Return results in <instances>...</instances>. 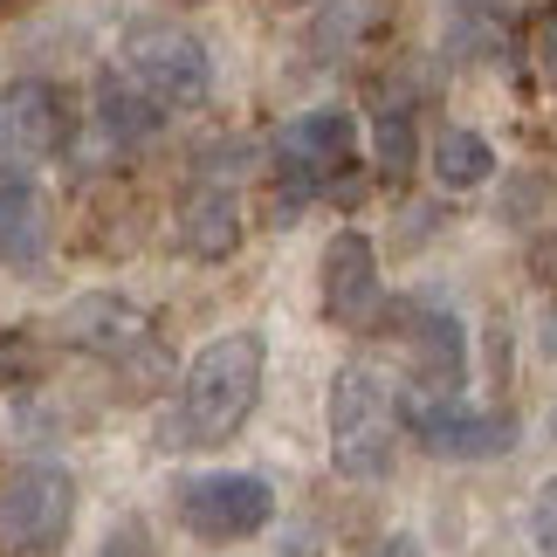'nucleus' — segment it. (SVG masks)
Listing matches in <instances>:
<instances>
[{"label": "nucleus", "instance_id": "obj_1", "mask_svg": "<svg viewBox=\"0 0 557 557\" xmlns=\"http://www.w3.org/2000/svg\"><path fill=\"white\" fill-rule=\"evenodd\" d=\"M262 366H269V345L255 331H227L213 345H200L186 358L180 399L165 413L159 441L173 455H200V447H221L227 434H242V420L262 399Z\"/></svg>", "mask_w": 557, "mask_h": 557}, {"label": "nucleus", "instance_id": "obj_2", "mask_svg": "<svg viewBox=\"0 0 557 557\" xmlns=\"http://www.w3.org/2000/svg\"><path fill=\"white\" fill-rule=\"evenodd\" d=\"M393 447H399V406L393 385L372 366H345L331 379V461L351 482L393 475Z\"/></svg>", "mask_w": 557, "mask_h": 557}, {"label": "nucleus", "instance_id": "obj_3", "mask_svg": "<svg viewBox=\"0 0 557 557\" xmlns=\"http://www.w3.org/2000/svg\"><path fill=\"white\" fill-rule=\"evenodd\" d=\"M117 76H132L165 111H186V103H200L213 90V62L200 49V35L165 28V21H145V28L117 41Z\"/></svg>", "mask_w": 557, "mask_h": 557}, {"label": "nucleus", "instance_id": "obj_4", "mask_svg": "<svg viewBox=\"0 0 557 557\" xmlns=\"http://www.w3.org/2000/svg\"><path fill=\"white\" fill-rule=\"evenodd\" d=\"M275 517V488L262 475H242V468H213V475L180 482V523L200 544H242L255 530H269Z\"/></svg>", "mask_w": 557, "mask_h": 557}, {"label": "nucleus", "instance_id": "obj_5", "mask_svg": "<svg viewBox=\"0 0 557 557\" xmlns=\"http://www.w3.org/2000/svg\"><path fill=\"white\" fill-rule=\"evenodd\" d=\"M76 517V482L62 468H14L0 482V544L14 557H49L70 537Z\"/></svg>", "mask_w": 557, "mask_h": 557}, {"label": "nucleus", "instance_id": "obj_6", "mask_svg": "<svg viewBox=\"0 0 557 557\" xmlns=\"http://www.w3.org/2000/svg\"><path fill=\"white\" fill-rule=\"evenodd\" d=\"M62 138H70V111H62V97L49 83H8L0 90V165L8 173H28V165L55 159Z\"/></svg>", "mask_w": 557, "mask_h": 557}, {"label": "nucleus", "instance_id": "obj_7", "mask_svg": "<svg viewBox=\"0 0 557 557\" xmlns=\"http://www.w3.org/2000/svg\"><path fill=\"white\" fill-rule=\"evenodd\" d=\"M62 337L97 358H117V366H159V331L152 317H145L138 304H124V296H76L70 310H62Z\"/></svg>", "mask_w": 557, "mask_h": 557}, {"label": "nucleus", "instance_id": "obj_8", "mask_svg": "<svg viewBox=\"0 0 557 557\" xmlns=\"http://www.w3.org/2000/svg\"><path fill=\"white\" fill-rule=\"evenodd\" d=\"M406 379H413V399H455L461 393V379H468L461 317H447V310L406 317Z\"/></svg>", "mask_w": 557, "mask_h": 557}, {"label": "nucleus", "instance_id": "obj_9", "mask_svg": "<svg viewBox=\"0 0 557 557\" xmlns=\"http://www.w3.org/2000/svg\"><path fill=\"white\" fill-rule=\"evenodd\" d=\"M413 434L447 461H482L517 447V420L475 413V406H455V399H413Z\"/></svg>", "mask_w": 557, "mask_h": 557}, {"label": "nucleus", "instance_id": "obj_10", "mask_svg": "<svg viewBox=\"0 0 557 557\" xmlns=\"http://www.w3.org/2000/svg\"><path fill=\"white\" fill-rule=\"evenodd\" d=\"M379 310V255L366 234H331L324 248V317L331 324H366Z\"/></svg>", "mask_w": 557, "mask_h": 557}, {"label": "nucleus", "instance_id": "obj_11", "mask_svg": "<svg viewBox=\"0 0 557 557\" xmlns=\"http://www.w3.org/2000/svg\"><path fill=\"white\" fill-rule=\"evenodd\" d=\"M49 255V200L28 173L0 165V269H35Z\"/></svg>", "mask_w": 557, "mask_h": 557}, {"label": "nucleus", "instance_id": "obj_12", "mask_svg": "<svg viewBox=\"0 0 557 557\" xmlns=\"http://www.w3.org/2000/svg\"><path fill=\"white\" fill-rule=\"evenodd\" d=\"M345 159H351V117L345 111H310V117L283 124V165H289V173L324 180Z\"/></svg>", "mask_w": 557, "mask_h": 557}, {"label": "nucleus", "instance_id": "obj_13", "mask_svg": "<svg viewBox=\"0 0 557 557\" xmlns=\"http://www.w3.org/2000/svg\"><path fill=\"white\" fill-rule=\"evenodd\" d=\"M180 242L200 255V262L234 255V242H242V213H234L227 193H193V200L180 207Z\"/></svg>", "mask_w": 557, "mask_h": 557}, {"label": "nucleus", "instance_id": "obj_14", "mask_svg": "<svg viewBox=\"0 0 557 557\" xmlns=\"http://www.w3.org/2000/svg\"><path fill=\"white\" fill-rule=\"evenodd\" d=\"M97 117H103V132L124 138V145H138V138H152L159 132V117H165V103H152L138 90L132 76H103V90H97Z\"/></svg>", "mask_w": 557, "mask_h": 557}, {"label": "nucleus", "instance_id": "obj_15", "mask_svg": "<svg viewBox=\"0 0 557 557\" xmlns=\"http://www.w3.org/2000/svg\"><path fill=\"white\" fill-rule=\"evenodd\" d=\"M434 173H441V186H482L488 173H496V152H488V138L482 132H447L441 145H434Z\"/></svg>", "mask_w": 557, "mask_h": 557}, {"label": "nucleus", "instance_id": "obj_16", "mask_svg": "<svg viewBox=\"0 0 557 557\" xmlns=\"http://www.w3.org/2000/svg\"><path fill=\"white\" fill-rule=\"evenodd\" d=\"M372 138H379V165L399 180L406 165H413V117H406V111H385V117L372 124Z\"/></svg>", "mask_w": 557, "mask_h": 557}, {"label": "nucleus", "instance_id": "obj_17", "mask_svg": "<svg viewBox=\"0 0 557 557\" xmlns=\"http://www.w3.org/2000/svg\"><path fill=\"white\" fill-rule=\"evenodd\" d=\"M530 530H537V550H544V557H557V482L537 496V517H530Z\"/></svg>", "mask_w": 557, "mask_h": 557}, {"label": "nucleus", "instance_id": "obj_18", "mask_svg": "<svg viewBox=\"0 0 557 557\" xmlns=\"http://www.w3.org/2000/svg\"><path fill=\"white\" fill-rule=\"evenodd\" d=\"M366 557H426V550H420L413 537H385V544H372Z\"/></svg>", "mask_w": 557, "mask_h": 557}, {"label": "nucleus", "instance_id": "obj_19", "mask_svg": "<svg viewBox=\"0 0 557 557\" xmlns=\"http://www.w3.org/2000/svg\"><path fill=\"white\" fill-rule=\"evenodd\" d=\"M537 262H544V275H550V283H557V234H550V242H544V255H537Z\"/></svg>", "mask_w": 557, "mask_h": 557}, {"label": "nucleus", "instance_id": "obj_20", "mask_svg": "<svg viewBox=\"0 0 557 557\" xmlns=\"http://www.w3.org/2000/svg\"><path fill=\"white\" fill-rule=\"evenodd\" d=\"M544 62H550V76H557V21H550V35H544Z\"/></svg>", "mask_w": 557, "mask_h": 557}]
</instances>
